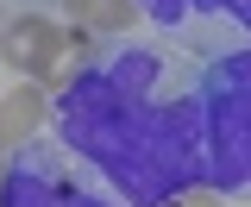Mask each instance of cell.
<instances>
[{
	"instance_id": "4",
	"label": "cell",
	"mask_w": 251,
	"mask_h": 207,
	"mask_svg": "<svg viewBox=\"0 0 251 207\" xmlns=\"http://www.w3.org/2000/svg\"><path fill=\"white\" fill-rule=\"evenodd\" d=\"M170 207H220V195H207V188H195V195H176Z\"/></svg>"
},
{
	"instance_id": "1",
	"label": "cell",
	"mask_w": 251,
	"mask_h": 207,
	"mask_svg": "<svg viewBox=\"0 0 251 207\" xmlns=\"http://www.w3.org/2000/svg\"><path fill=\"white\" fill-rule=\"evenodd\" d=\"M69 38H63L57 19H44V13H13L6 26H0V63L19 76V82H44V88H63L75 69H69Z\"/></svg>"
},
{
	"instance_id": "5",
	"label": "cell",
	"mask_w": 251,
	"mask_h": 207,
	"mask_svg": "<svg viewBox=\"0 0 251 207\" xmlns=\"http://www.w3.org/2000/svg\"><path fill=\"white\" fill-rule=\"evenodd\" d=\"M0 188H6V157H0Z\"/></svg>"
},
{
	"instance_id": "2",
	"label": "cell",
	"mask_w": 251,
	"mask_h": 207,
	"mask_svg": "<svg viewBox=\"0 0 251 207\" xmlns=\"http://www.w3.org/2000/svg\"><path fill=\"white\" fill-rule=\"evenodd\" d=\"M50 113V88L44 82H13L0 94V151H19L38 138V126Z\"/></svg>"
},
{
	"instance_id": "3",
	"label": "cell",
	"mask_w": 251,
	"mask_h": 207,
	"mask_svg": "<svg viewBox=\"0 0 251 207\" xmlns=\"http://www.w3.org/2000/svg\"><path fill=\"white\" fill-rule=\"evenodd\" d=\"M63 6H69V26L88 38H120L138 26V0H63Z\"/></svg>"
},
{
	"instance_id": "6",
	"label": "cell",
	"mask_w": 251,
	"mask_h": 207,
	"mask_svg": "<svg viewBox=\"0 0 251 207\" xmlns=\"http://www.w3.org/2000/svg\"><path fill=\"white\" fill-rule=\"evenodd\" d=\"M0 26H6V13H0Z\"/></svg>"
}]
</instances>
